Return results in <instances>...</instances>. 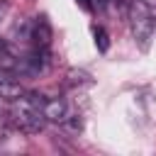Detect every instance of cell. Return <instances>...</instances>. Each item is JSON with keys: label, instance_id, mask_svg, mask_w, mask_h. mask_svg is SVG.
Wrapping results in <instances>:
<instances>
[{"label": "cell", "instance_id": "cell-6", "mask_svg": "<svg viewBox=\"0 0 156 156\" xmlns=\"http://www.w3.org/2000/svg\"><path fill=\"white\" fill-rule=\"evenodd\" d=\"M7 10H10V2H7V0H0V22L5 20V15H7Z\"/></svg>", "mask_w": 156, "mask_h": 156}, {"label": "cell", "instance_id": "cell-7", "mask_svg": "<svg viewBox=\"0 0 156 156\" xmlns=\"http://www.w3.org/2000/svg\"><path fill=\"white\" fill-rule=\"evenodd\" d=\"M141 2H144V5H146L151 12H156V0H141Z\"/></svg>", "mask_w": 156, "mask_h": 156}, {"label": "cell", "instance_id": "cell-2", "mask_svg": "<svg viewBox=\"0 0 156 156\" xmlns=\"http://www.w3.org/2000/svg\"><path fill=\"white\" fill-rule=\"evenodd\" d=\"M39 107H41L46 122H56V124H71V127H76V115H73V110L68 107L66 100H61V98H44V95H41Z\"/></svg>", "mask_w": 156, "mask_h": 156}, {"label": "cell", "instance_id": "cell-3", "mask_svg": "<svg viewBox=\"0 0 156 156\" xmlns=\"http://www.w3.org/2000/svg\"><path fill=\"white\" fill-rule=\"evenodd\" d=\"M29 39H32L34 49H46V46H49L51 29H49V22H46L44 17H37V20L29 24Z\"/></svg>", "mask_w": 156, "mask_h": 156}, {"label": "cell", "instance_id": "cell-4", "mask_svg": "<svg viewBox=\"0 0 156 156\" xmlns=\"http://www.w3.org/2000/svg\"><path fill=\"white\" fill-rule=\"evenodd\" d=\"M0 66H15V58L10 54V46L0 39Z\"/></svg>", "mask_w": 156, "mask_h": 156}, {"label": "cell", "instance_id": "cell-5", "mask_svg": "<svg viewBox=\"0 0 156 156\" xmlns=\"http://www.w3.org/2000/svg\"><path fill=\"white\" fill-rule=\"evenodd\" d=\"M95 44H100V51H105V49H107V34H105V29H102V27H98V29H95Z\"/></svg>", "mask_w": 156, "mask_h": 156}, {"label": "cell", "instance_id": "cell-1", "mask_svg": "<svg viewBox=\"0 0 156 156\" xmlns=\"http://www.w3.org/2000/svg\"><path fill=\"white\" fill-rule=\"evenodd\" d=\"M129 24H132V34L136 44L141 49H149V41L154 37V12L141 0H134L129 5Z\"/></svg>", "mask_w": 156, "mask_h": 156}]
</instances>
